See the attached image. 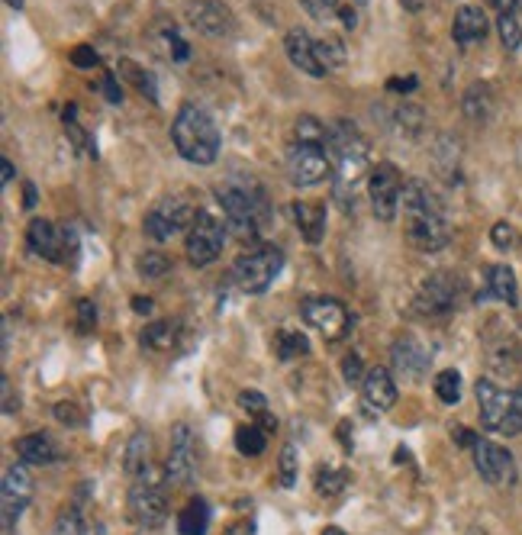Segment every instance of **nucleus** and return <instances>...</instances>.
I'll use <instances>...</instances> for the list:
<instances>
[{
  "instance_id": "obj_36",
  "label": "nucleus",
  "mask_w": 522,
  "mask_h": 535,
  "mask_svg": "<svg viewBox=\"0 0 522 535\" xmlns=\"http://www.w3.org/2000/svg\"><path fill=\"white\" fill-rule=\"evenodd\" d=\"M278 474H281V487H294V484H297L300 465H297V448L290 445V442L281 448V465H278Z\"/></svg>"
},
{
  "instance_id": "obj_16",
  "label": "nucleus",
  "mask_w": 522,
  "mask_h": 535,
  "mask_svg": "<svg viewBox=\"0 0 522 535\" xmlns=\"http://www.w3.org/2000/svg\"><path fill=\"white\" fill-rule=\"evenodd\" d=\"M474 390H477V407H481V423L490 432H506V423H510V413H513V394H510V390L497 387L487 378L477 381Z\"/></svg>"
},
{
  "instance_id": "obj_12",
  "label": "nucleus",
  "mask_w": 522,
  "mask_h": 535,
  "mask_svg": "<svg viewBox=\"0 0 522 535\" xmlns=\"http://www.w3.org/2000/svg\"><path fill=\"white\" fill-rule=\"evenodd\" d=\"M303 320H307L313 329L323 332L326 339H342L348 329H352V316L342 307L339 300L332 297H307L303 300Z\"/></svg>"
},
{
  "instance_id": "obj_31",
  "label": "nucleus",
  "mask_w": 522,
  "mask_h": 535,
  "mask_svg": "<svg viewBox=\"0 0 522 535\" xmlns=\"http://www.w3.org/2000/svg\"><path fill=\"white\" fill-rule=\"evenodd\" d=\"M435 397H439L442 403H448V407L461 400V374L455 368L435 374Z\"/></svg>"
},
{
  "instance_id": "obj_41",
  "label": "nucleus",
  "mask_w": 522,
  "mask_h": 535,
  "mask_svg": "<svg viewBox=\"0 0 522 535\" xmlns=\"http://www.w3.org/2000/svg\"><path fill=\"white\" fill-rule=\"evenodd\" d=\"M239 407L255 413V416H261V413L268 410V400H265V394H258V390H242V394H239Z\"/></svg>"
},
{
  "instance_id": "obj_2",
  "label": "nucleus",
  "mask_w": 522,
  "mask_h": 535,
  "mask_svg": "<svg viewBox=\"0 0 522 535\" xmlns=\"http://www.w3.org/2000/svg\"><path fill=\"white\" fill-rule=\"evenodd\" d=\"M171 142L184 162L191 165H213L220 155V129L210 120V113L200 107H181L171 123Z\"/></svg>"
},
{
  "instance_id": "obj_6",
  "label": "nucleus",
  "mask_w": 522,
  "mask_h": 535,
  "mask_svg": "<svg viewBox=\"0 0 522 535\" xmlns=\"http://www.w3.org/2000/svg\"><path fill=\"white\" fill-rule=\"evenodd\" d=\"M26 242H29V252L46 258V262L55 265H68L75 262L78 255V236L75 229H65V226H55L49 220H33L26 229Z\"/></svg>"
},
{
  "instance_id": "obj_23",
  "label": "nucleus",
  "mask_w": 522,
  "mask_h": 535,
  "mask_svg": "<svg viewBox=\"0 0 522 535\" xmlns=\"http://www.w3.org/2000/svg\"><path fill=\"white\" fill-rule=\"evenodd\" d=\"M365 400L374 410H390L397 403V384L387 368H371L365 374Z\"/></svg>"
},
{
  "instance_id": "obj_61",
  "label": "nucleus",
  "mask_w": 522,
  "mask_h": 535,
  "mask_svg": "<svg viewBox=\"0 0 522 535\" xmlns=\"http://www.w3.org/2000/svg\"><path fill=\"white\" fill-rule=\"evenodd\" d=\"M7 7H10V10H20V7H23V0H7Z\"/></svg>"
},
{
  "instance_id": "obj_39",
  "label": "nucleus",
  "mask_w": 522,
  "mask_h": 535,
  "mask_svg": "<svg viewBox=\"0 0 522 535\" xmlns=\"http://www.w3.org/2000/svg\"><path fill=\"white\" fill-rule=\"evenodd\" d=\"M300 7L310 13L316 20H326V17H336L339 13V0H300Z\"/></svg>"
},
{
  "instance_id": "obj_50",
  "label": "nucleus",
  "mask_w": 522,
  "mask_h": 535,
  "mask_svg": "<svg viewBox=\"0 0 522 535\" xmlns=\"http://www.w3.org/2000/svg\"><path fill=\"white\" fill-rule=\"evenodd\" d=\"M104 94H107L110 104H120V100H123V91H120V84H116V78H113V75H107V78H104Z\"/></svg>"
},
{
  "instance_id": "obj_35",
  "label": "nucleus",
  "mask_w": 522,
  "mask_h": 535,
  "mask_svg": "<svg viewBox=\"0 0 522 535\" xmlns=\"http://www.w3.org/2000/svg\"><path fill=\"white\" fill-rule=\"evenodd\" d=\"M497 30H500V42L506 49H519L522 46V26L516 20V13H500Z\"/></svg>"
},
{
  "instance_id": "obj_37",
  "label": "nucleus",
  "mask_w": 522,
  "mask_h": 535,
  "mask_svg": "<svg viewBox=\"0 0 522 535\" xmlns=\"http://www.w3.org/2000/svg\"><path fill=\"white\" fill-rule=\"evenodd\" d=\"M168 268H171V262H168L165 255H158V252H145V255L139 258V274H142V278H149V281L165 278Z\"/></svg>"
},
{
  "instance_id": "obj_4",
  "label": "nucleus",
  "mask_w": 522,
  "mask_h": 535,
  "mask_svg": "<svg viewBox=\"0 0 522 535\" xmlns=\"http://www.w3.org/2000/svg\"><path fill=\"white\" fill-rule=\"evenodd\" d=\"M216 200L226 213V226L239 236H255L261 226H265V197L258 191H249V187H220L216 191Z\"/></svg>"
},
{
  "instance_id": "obj_5",
  "label": "nucleus",
  "mask_w": 522,
  "mask_h": 535,
  "mask_svg": "<svg viewBox=\"0 0 522 535\" xmlns=\"http://www.w3.org/2000/svg\"><path fill=\"white\" fill-rule=\"evenodd\" d=\"M281 268H284V255L278 249H271V245H261V249L236 258L232 278H236L239 291L245 294H265L274 284V278L281 274Z\"/></svg>"
},
{
  "instance_id": "obj_58",
  "label": "nucleus",
  "mask_w": 522,
  "mask_h": 535,
  "mask_svg": "<svg viewBox=\"0 0 522 535\" xmlns=\"http://www.w3.org/2000/svg\"><path fill=\"white\" fill-rule=\"evenodd\" d=\"M261 429H265V432H274V429H278V419L268 416V413H261Z\"/></svg>"
},
{
  "instance_id": "obj_40",
  "label": "nucleus",
  "mask_w": 522,
  "mask_h": 535,
  "mask_svg": "<svg viewBox=\"0 0 522 535\" xmlns=\"http://www.w3.org/2000/svg\"><path fill=\"white\" fill-rule=\"evenodd\" d=\"M58 535H84V523L78 506H68V510L58 516Z\"/></svg>"
},
{
  "instance_id": "obj_60",
  "label": "nucleus",
  "mask_w": 522,
  "mask_h": 535,
  "mask_svg": "<svg viewBox=\"0 0 522 535\" xmlns=\"http://www.w3.org/2000/svg\"><path fill=\"white\" fill-rule=\"evenodd\" d=\"M323 535H345V532H342L339 526H326V529H323Z\"/></svg>"
},
{
  "instance_id": "obj_13",
  "label": "nucleus",
  "mask_w": 522,
  "mask_h": 535,
  "mask_svg": "<svg viewBox=\"0 0 522 535\" xmlns=\"http://www.w3.org/2000/svg\"><path fill=\"white\" fill-rule=\"evenodd\" d=\"M168 481L187 487L197 477V439L191 426L178 423L171 432V452H168Z\"/></svg>"
},
{
  "instance_id": "obj_25",
  "label": "nucleus",
  "mask_w": 522,
  "mask_h": 535,
  "mask_svg": "<svg viewBox=\"0 0 522 535\" xmlns=\"http://www.w3.org/2000/svg\"><path fill=\"white\" fill-rule=\"evenodd\" d=\"M149 465H152V436L149 432H136L126 445V474L139 477Z\"/></svg>"
},
{
  "instance_id": "obj_55",
  "label": "nucleus",
  "mask_w": 522,
  "mask_h": 535,
  "mask_svg": "<svg viewBox=\"0 0 522 535\" xmlns=\"http://www.w3.org/2000/svg\"><path fill=\"white\" fill-rule=\"evenodd\" d=\"M339 17H342V23L348 26V30H355V10L352 7H339Z\"/></svg>"
},
{
  "instance_id": "obj_8",
  "label": "nucleus",
  "mask_w": 522,
  "mask_h": 535,
  "mask_svg": "<svg viewBox=\"0 0 522 535\" xmlns=\"http://www.w3.org/2000/svg\"><path fill=\"white\" fill-rule=\"evenodd\" d=\"M287 178L294 187H313L332 175V158L326 146H310V142H297L287 149Z\"/></svg>"
},
{
  "instance_id": "obj_34",
  "label": "nucleus",
  "mask_w": 522,
  "mask_h": 535,
  "mask_svg": "<svg viewBox=\"0 0 522 535\" xmlns=\"http://www.w3.org/2000/svg\"><path fill=\"white\" fill-rule=\"evenodd\" d=\"M274 345H278V355L281 358H297V355H307L310 352V342H307V336H303V332H281Z\"/></svg>"
},
{
  "instance_id": "obj_21",
  "label": "nucleus",
  "mask_w": 522,
  "mask_h": 535,
  "mask_svg": "<svg viewBox=\"0 0 522 535\" xmlns=\"http://www.w3.org/2000/svg\"><path fill=\"white\" fill-rule=\"evenodd\" d=\"M390 358H394V368H397L400 374H410V378H419V374H423L426 365H429V352H426L413 336L397 339Z\"/></svg>"
},
{
  "instance_id": "obj_30",
  "label": "nucleus",
  "mask_w": 522,
  "mask_h": 535,
  "mask_svg": "<svg viewBox=\"0 0 522 535\" xmlns=\"http://www.w3.org/2000/svg\"><path fill=\"white\" fill-rule=\"evenodd\" d=\"M236 448H239L242 455L258 458V455L268 448L265 429H258V426H239V429H236Z\"/></svg>"
},
{
  "instance_id": "obj_53",
  "label": "nucleus",
  "mask_w": 522,
  "mask_h": 535,
  "mask_svg": "<svg viewBox=\"0 0 522 535\" xmlns=\"http://www.w3.org/2000/svg\"><path fill=\"white\" fill-rule=\"evenodd\" d=\"M452 436H455V442H458V445H468V448H474L477 442H481V439H477L474 432H468V429H455Z\"/></svg>"
},
{
  "instance_id": "obj_33",
  "label": "nucleus",
  "mask_w": 522,
  "mask_h": 535,
  "mask_svg": "<svg viewBox=\"0 0 522 535\" xmlns=\"http://www.w3.org/2000/svg\"><path fill=\"white\" fill-rule=\"evenodd\" d=\"M316 55H319V62H323V68L332 71V68H339L345 62V46L336 36H326V39L316 42Z\"/></svg>"
},
{
  "instance_id": "obj_26",
  "label": "nucleus",
  "mask_w": 522,
  "mask_h": 535,
  "mask_svg": "<svg viewBox=\"0 0 522 535\" xmlns=\"http://www.w3.org/2000/svg\"><path fill=\"white\" fill-rule=\"evenodd\" d=\"M487 291L503 300V303H516V274L506 265H490L487 268Z\"/></svg>"
},
{
  "instance_id": "obj_18",
  "label": "nucleus",
  "mask_w": 522,
  "mask_h": 535,
  "mask_svg": "<svg viewBox=\"0 0 522 535\" xmlns=\"http://www.w3.org/2000/svg\"><path fill=\"white\" fill-rule=\"evenodd\" d=\"M284 49H287V59L294 62L303 75H310V78H323L326 75V68H323V62H319V55H316V42L310 39L307 30H290L287 39H284Z\"/></svg>"
},
{
  "instance_id": "obj_3",
  "label": "nucleus",
  "mask_w": 522,
  "mask_h": 535,
  "mask_svg": "<svg viewBox=\"0 0 522 535\" xmlns=\"http://www.w3.org/2000/svg\"><path fill=\"white\" fill-rule=\"evenodd\" d=\"M168 471L149 465L139 477L133 490H129V510H133V519L145 529H158L168 516V494H165Z\"/></svg>"
},
{
  "instance_id": "obj_20",
  "label": "nucleus",
  "mask_w": 522,
  "mask_h": 535,
  "mask_svg": "<svg viewBox=\"0 0 522 535\" xmlns=\"http://www.w3.org/2000/svg\"><path fill=\"white\" fill-rule=\"evenodd\" d=\"M452 36L458 46H474V42H481L487 36V13L481 7H461L455 13Z\"/></svg>"
},
{
  "instance_id": "obj_17",
  "label": "nucleus",
  "mask_w": 522,
  "mask_h": 535,
  "mask_svg": "<svg viewBox=\"0 0 522 535\" xmlns=\"http://www.w3.org/2000/svg\"><path fill=\"white\" fill-rule=\"evenodd\" d=\"M191 23L194 30L210 36V39H223V36H232L236 33V17H232V10L223 4V0H197L191 4Z\"/></svg>"
},
{
  "instance_id": "obj_54",
  "label": "nucleus",
  "mask_w": 522,
  "mask_h": 535,
  "mask_svg": "<svg viewBox=\"0 0 522 535\" xmlns=\"http://www.w3.org/2000/svg\"><path fill=\"white\" fill-rule=\"evenodd\" d=\"M13 181V162H10V158H4V162H0V184H10Z\"/></svg>"
},
{
  "instance_id": "obj_45",
  "label": "nucleus",
  "mask_w": 522,
  "mask_h": 535,
  "mask_svg": "<svg viewBox=\"0 0 522 535\" xmlns=\"http://www.w3.org/2000/svg\"><path fill=\"white\" fill-rule=\"evenodd\" d=\"M55 416L62 419L65 426H81V423H84V413L75 407V403H58V407H55Z\"/></svg>"
},
{
  "instance_id": "obj_28",
  "label": "nucleus",
  "mask_w": 522,
  "mask_h": 535,
  "mask_svg": "<svg viewBox=\"0 0 522 535\" xmlns=\"http://www.w3.org/2000/svg\"><path fill=\"white\" fill-rule=\"evenodd\" d=\"M493 110V100H490V91L487 84H471V91L464 94V113H468L471 120H487Z\"/></svg>"
},
{
  "instance_id": "obj_44",
  "label": "nucleus",
  "mask_w": 522,
  "mask_h": 535,
  "mask_svg": "<svg viewBox=\"0 0 522 535\" xmlns=\"http://www.w3.org/2000/svg\"><path fill=\"white\" fill-rule=\"evenodd\" d=\"M490 236H493V245H497V249H513V242H516V233L510 223H497Z\"/></svg>"
},
{
  "instance_id": "obj_19",
  "label": "nucleus",
  "mask_w": 522,
  "mask_h": 535,
  "mask_svg": "<svg viewBox=\"0 0 522 535\" xmlns=\"http://www.w3.org/2000/svg\"><path fill=\"white\" fill-rule=\"evenodd\" d=\"M294 223L310 245H319L326 236V207L319 200H297L294 207Z\"/></svg>"
},
{
  "instance_id": "obj_42",
  "label": "nucleus",
  "mask_w": 522,
  "mask_h": 535,
  "mask_svg": "<svg viewBox=\"0 0 522 535\" xmlns=\"http://www.w3.org/2000/svg\"><path fill=\"white\" fill-rule=\"evenodd\" d=\"M97 326V310L91 300H81L78 303V332H91Z\"/></svg>"
},
{
  "instance_id": "obj_47",
  "label": "nucleus",
  "mask_w": 522,
  "mask_h": 535,
  "mask_svg": "<svg viewBox=\"0 0 522 535\" xmlns=\"http://www.w3.org/2000/svg\"><path fill=\"white\" fill-rule=\"evenodd\" d=\"M342 374H345V381L348 384H358V381H365L361 378V358L352 352V355H345V361H342Z\"/></svg>"
},
{
  "instance_id": "obj_51",
  "label": "nucleus",
  "mask_w": 522,
  "mask_h": 535,
  "mask_svg": "<svg viewBox=\"0 0 522 535\" xmlns=\"http://www.w3.org/2000/svg\"><path fill=\"white\" fill-rule=\"evenodd\" d=\"M226 535H255V523L252 519H239V523H232L226 529Z\"/></svg>"
},
{
  "instance_id": "obj_9",
  "label": "nucleus",
  "mask_w": 522,
  "mask_h": 535,
  "mask_svg": "<svg viewBox=\"0 0 522 535\" xmlns=\"http://www.w3.org/2000/svg\"><path fill=\"white\" fill-rule=\"evenodd\" d=\"M403 175L394 162H377L371 178H368V197H371V210L377 220L390 223L400 210V197H403Z\"/></svg>"
},
{
  "instance_id": "obj_27",
  "label": "nucleus",
  "mask_w": 522,
  "mask_h": 535,
  "mask_svg": "<svg viewBox=\"0 0 522 535\" xmlns=\"http://www.w3.org/2000/svg\"><path fill=\"white\" fill-rule=\"evenodd\" d=\"M174 336H178V323L171 320H155L142 329V345H149V349H171L174 345Z\"/></svg>"
},
{
  "instance_id": "obj_46",
  "label": "nucleus",
  "mask_w": 522,
  "mask_h": 535,
  "mask_svg": "<svg viewBox=\"0 0 522 535\" xmlns=\"http://www.w3.org/2000/svg\"><path fill=\"white\" fill-rule=\"evenodd\" d=\"M71 65H75V68H94L97 65V52L91 46H75V49H71Z\"/></svg>"
},
{
  "instance_id": "obj_24",
  "label": "nucleus",
  "mask_w": 522,
  "mask_h": 535,
  "mask_svg": "<svg viewBox=\"0 0 522 535\" xmlns=\"http://www.w3.org/2000/svg\"><path fill=\"white\" fill-rule=\"evenodd\" d=\"M210 529V503L203 497H194L178 513V532L181 535H207Z\"/></svg>"
},
{
  "instance_id": "obj_22",
  "label": "nucleus",
  "mask_w": 522,
  "mask_h": 535,
  "mask_svg": "<svg viewBox=\"0 0 522 535\" xmlns=\"http://www.w3.org/2000/svg\"><path fill=\"white\" fill-rule=\"evenodd\" d=\"M13 448H17V458L23 461V465H52V461L58 458V445L52 442V436H46V432L23 436V439L13 442Z\"/></svg>"
},
{
  "instance_id": "obj_10",
  "label": "nucleus",
  "mask_w": 522,
  "mask_h": 535,
  "mask_svg": "<svg viewBox=\"0 0 522 535\" xmlns=\"http://www.w3.org/2000/svg\"><path fill=\"white\" fill-rule=\"evenodd\" d=\"M197 220V210L191 207V200L184 197H165L155 210H149L145 216V236L155 242H168L171 236L191 229Z\"/></svg>"
},
{
  "instance_id": "obj_7",
  "label": "nucleus",
  "mask_w": 522,
  "mask_h": 535,
  "mask_svg": "<svg viewBox=\"0 0 522 535\" xmlns=\"http://www.w3.org/2000/svg\"><path fill=\"white\" fill-rule=\"evenodd\" d=\"M226 223L220 216H213L210 210H200L194 226L187 229V262L194 268H207L210 262L223 255L226 245Z\"/></svg>"
},
{
  "instance_id": "obj_14",
  "label": "nucleus",
  "mask_w": 522,
  "mask_h": 535,
  "mask_svg": "<svg viewBox=\"0 0 522 535\" xmlns=\"http://www.w3.org/2000/svg\"><path fill=\"white\" fill-rule=\"evenodd\" d=\"M471 452H474V468H477V474H481L487 484L510 487L516 481V461L497 442H484L481 439V442L471 448Z\"/></svg>"
},
{
  "instance_id": "obj_48",
  "label": "nucleus",
  "mask_w": 522,
  "mask_h": 535,
  "mask_svg": "<svg viewBox=\"0 0 522 535\" xmlns=\"http://www.w3.org/2000/svg\"><path fill=\"white\" fill-rule=\"evenodd\" d=\"M0 387H4V413L13 416V413L20 410V400H17V394H13V384H10L7 374H4V378H0Z\"/></svg>"
},
{
  "instance_id": "obj_1",
  "label": "nucleus",
  "mask_w": 522,
  "mask_h": 535,
  "mask_svg": "<svg viewBox=\"0 0 522 535\" xmlns=\"http://www.w3.org/2000/svg\"><path fill=\"white\" fill-rule=\"evenodd\" d=\"M403 220H406V239H410L413 249L419 252H442L452 233H448V220H445V207L442 200L429 191L426 181H406L403 197Z\"/></svg>"
},
{
  "instance_id": "obj_59",
  "label": "nucleus",
  "mask_w": 522,
  "mask_h": 535,
  "mask_svg": "<svg viewBox=\"0 0 522 535\" xmlns=\"http://www.w3.org/2000/svg\"><path fill=\"white\" fill-rule=\"evenodd\" d=\"M33 204H36V187L26 184V207H33Z\"/></svg>"
},
{
  "instance_id": "obj_15",
  "label": "nucleus",
  "mask_w": 522,
  "mask_h": 535,
  "mask_svg": "<svg viewBox=\"0 0 522 535\" xmlns=\"http://www.w3.org/2000/svg\"><path fill=\"white\" fill-rule=\"evenodd\" d=\"M458 297H461V278H455V274H432V278L419 287L416 310L429 316L452 313L458 307Z\"/></svg>"
},
{
  "instance_id": "obj_32",
  "label": "nucleus",
  "mask_w": 522,
  "mask_h": 535,
  "mask_svg": "<svg viewBox=\"0 0 522 535\" xmlns=\"http://www.w3.org/2000/svg\"><path fill=\"white\" fill-rule=\"evenodd\" d=\"M348 484V474L342 468H319L316 471V490L319 494H326V497H336L342 494Z\"/></svg>"
},
{
  "instance_id": "obj_43",
  "label": "nucleus",
  "mask_w": 522,
  "mask_h": 535,
  "mask_svg": "<svg viewBox=\"0 0 522 535\" xmlns=\"http://www.w3.org/2000/svg\"><path fill=\"white\" fill-rule=\"evenodd\" d=\"M522 432V387L513 394V413H510V423H506V436H519Z\"/></svg>"
},
{
  "instance_id": "obj_52",
  "label": "nucleus",
  "mask_w": 522,
  "mask_h": 535,
  "mask_svg": "<svg viewBox=\"0 0 522 535\" xmlns=\"http://www.w3.org/2000/svg\"><path fill=\"white\" fill-rule=\"evenodd\" d=\"M487 4H490L493 10H500V13H516L522 0H487Z\"/></svg>"
},
{
  "instance_id": "obj_49",
  "label": "nucleus",
  "mask_w": 522,
  "mask_h": 535,
  "mask_svg": "<svg viewBox=\"0 0 522 535\" xmlns=\"http://www.w3.org/2000/svg\"><path fill=\"white\" fill-rule=\"evenodd\" d=\"M416 84H419V78L410 75V78H403V81H400V78H390V81H387V88L394 91V94H413V91H416Z\"/></svg>"
},
{
  "instance_id": "obj_38",
  "label": "nucleus",
  "mask_w": 522,
  "mask_h": 535,
  "mask_svg": "<svg viewBox=\"0 0 522 535\" xmlns=\"http://www.w3.org/2000/svg\"><path fill=\"white\" fill-rule=\"evenodd\" d=\"M120 68H123V75H126L129 81H136V84H139V94H145L149 100H155V97H158V94H155V81H152V75H149V71L136 68V65L129 62V59H126Z\"/></svg>"
},
{
  "instance_id": "obj_56",
  "label": "nucleus",
  "mask_w": 522,
  "mask_h": 535,
  "mask_svg": "<svg viewBox=\"0 0 522 535\" xmlns=\"http://www.w3.org/2000/svg\"><path fill=\"white\" fill-rule=\"evenodd\" d=\"M133 310H136V313H152V300H149V297H136V300H133Z\"/></svg>"
},
{
  "instance_id": "obj_57",
  "label": "nucleus",
  "mask_w": 522,
  "mask_h": 535,
  "mask_svg": "<svg viewBox=\"0 0 522 535\" xmlns=\"http://www.w3.org/2000/svg\"><path fill=\"white\" fill-rule=\"evenodd\" d=\"M400 4H403V10H410V13H419V10H423V7H426V0H400Z\"/></svg>"
},
{
  "instance_id": "obj_62",
  "label": "nucleus",
  "mask_w": 522,
  "mask_h": 535,
  "mask_svg": "<svg viewBox=\"0 0 522 535\" xmlns=\"http://www.w3.org/2000/svg\"><path fill=\"white\" fill-rule=\"evenodd\" d=\"M355 4H368V0H355Z\"/></svg>"
},
{
  "instance_id": "obj_29",
  "label": "nucleus",
  "mask_w": 522,
  "mask_h": 535,
  "mask_svg": "<svg viewBox=\"0 0 522 535\" xmlns=\"http://www.w3.org/2000/svg\"><path fill=\"white\" fill-rule=\"evenodd\" d=\"M294 136H297V142H310V146H326L329 149V129L316 117H310V113H303V117L297 120Z\"/></svg>"
},
{
  "instance_id": "obj_11",
  "label": "nucleus",
  "mask_w": 522,
  "mask_h": 535,
  "mask_svg": "<svg viewBox=\"0 0 522 535\" xmlns=\"http://www.w3.org/2000/svg\"><path fill=\"white\" fill-rule=\"evenodd\" d=\"M33 500V474L23 465H13L4 474V487H0V510H4V532L10 535L17 519L23 516V510Z\"/></svg>"
}]
</instances>
